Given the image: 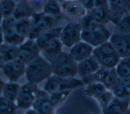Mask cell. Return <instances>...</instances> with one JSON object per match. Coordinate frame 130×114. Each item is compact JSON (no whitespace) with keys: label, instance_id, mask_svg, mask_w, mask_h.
I'll list each match as a JSON object with an SVG mask.
<instances>
[{"label":"cell","instance_id":"ffe728a7","mask_svg":"<svg viewBox=\"0 0 130 114\" xmlns=\"http://www.w3.org/2000/svg\"><path fill=\"white\" fill-rule=\"evenodd\" d=\"M87 16L90 19L106 25L110 22L109 6L93 8L88 10Z\"/></svg>","mask_w":130,"mask_h":114},{"label":"cell","instance_id":"3957f363","mask_svg":"<svg viewBox=\"0 0 130 114\" xmlns=\"http://www.w3.org/2000/svg\"><path fill=\"white\" fill-rule=\"evenodd\" d=\"M77 64L69 52H61L51 63L53 74L63 77H76Z\"/></svg>","mask_w":130,"mask_h":114},{"label":"cell","instance_id":"ab89813d","mask_svg":"<svg viewBox=\"0 0 130 114\" xmlns=\"http://www.w3.org/2000/svg\"><path fill=\"white\" fill-rule=\"evenodd\" d=\"M118 82L130 90V76L118 77Z\"/></svg>","mask_w":130,"mask_h":114},{"label":"cell","instance_id":"1f68e13d","mask_svg":"<svg viewBox=\"0 0 130 114\" xmlns=\"http://www.w3.org/2000/svg\"><path fill=\"white\" fill-rule=\"evenodd\" d=\"M16 5L14 0H0L1 18L12 15Z\"/></svg>","mask_w":130,"mask_h":114},{"label":"cell","instance_id":"d590c367","mask_svg":"<svg viewBox=\"0 0 130 114\" xmlns=\"http://www.w3.org/2000/svg\"><path fill=\"white\" fill-rule=\"evenodd\" d=\"M114 95L112 91L107 89L105 92L101 94L96 99L100 107L102 109L107 107L114 98Z\"/></svg>","mask_w":130,"mask_h":114},{"label":"cell","instance_id":"d6a6232c","mask_svg":"<svg viewBox=\"0 0 130 114\" xmlns=\"http://www.w3.org/2000/svg\"><path fill=\"white\" fill-rule=\"evenodd\" d=\"M71 92V90H66L50 94V101L54 109L60 105L65 101Z\"/></svg>","mask_w":130,"mask_h":114},{"label":"cell","instance_id":"4fadbf2b","mask_svg":"<svg viewBox=\"0 0 130 114\" xmlns=\"http://www.w3.org/2000/svg\"><path fill=\"white\" fill-rule=\"evenodd\" d=\"M110 18L115 25L128 12L130 0H109Z\"/></svg>","mask_w":130,"mask_h":114},{"label":"cell","instance_id":"2e32d148","mask_svg":"<svg viewBox=\"0 0 130 114\" xmlns=\"http://www.w3.org/2000/svg\"><path fill=\"white\" fill-rule=\"evenodd\" d=\"M63 45L60 38L54 39L41 50L40 55L51 63L61 52Z\"/></svg>","mask_w":130,"mask_h":114},{"label":"cell","instance_id":"9c48e42d","mask_svg":"<svg viewBox=\"0 0 130 114\" xmlns=\"http://www.w3.org/2000/svg\"><path fill=\"white\" fill-rule=\"evenodd\" d=\"M63 17L68 21H81L87 14V10L77 0H64L60 3Z\"/></svg>","mask_w":130,"mask_h":114},{"label":"cell","instance_id":"e0dca14e","mask_svg":"<svg viewBox=\"0 0 130 114\" xmlns=\"http://www.w3.org/2000/svg\"><path fill=\"white\" fill-rule=\"evenodd\" d=\"M96 59L92 55L88 58L78 63L77 75L81 77L93 74L96 72L100 68Z\"/></svg>","mask_w":130,"mask_h":114},{"label":"cell","instance_id":"83f0119b","mask_svg":"<svg viewBox=\"0 0 130 114\" xmlns=\"http://www.w3.org/2000/svg\"><path fill=\"white\" fill-rule=\"evenodd\" d=\"M107 89V88L101 82H93L87 84L85 89L86 94L95 99Z\"/></svg>","mask_w":130,"mask_h":114},{"label":"cell","instance_id":"44dd1931","mask_svg":"<svg viewBox=\"0 0 130 114\" xmlns=\"http://www.w3.org/2000/svg\"><path fill=\"white\" fill-rule=\"evenodd\" d=\"M63 26L59 25L50 28L40 34L35 40L40 50L43 49L50 41L55 38H60Z\"/></svg>","mask_w":130,"mask_h":114},{"label":"cell","instance_id":"5b68a950","mask_svg":"<svg viewBox=\"0 0 130 114\" xmlns=\"http://www.w3.org/2000/svg\"><path fill=\"white\" fill-rule=\"evenodd\" d=\"M32 26L28 38L36 40L42 33L53 27L59 26L61 20L43 12L36 13L32 17Z\"/></svg>","mask_w":130,"mask_h":114},{"label":"cell","instance_id":"60d3db41","mask_svg":"<svg viewBox=\"0 0 130 114\" xmlns=\"http://www.w3.org/2000/svg\"><path fill=\"white\" fill-rule=\"evenodd\" d=\"M25 113H30V114H34V113H39L38 112V111L36 110V109H35L34 108H28V109H27V110H26V111L25 112Z\"/></svg>","mask_w":130,"mask_h":114},{"label":"cell","instance_id":"30bf717a","mask_svg":"<svg viewBox=\"0 0 130 114\" xmlns=\"http://www.w3.org/2000/svg\"><path fill=\"white\" fill-rule=\"evenodd\" d=\"M26 65L19 58L1 65V68L9 81L17 82L18 80L25 74Z\"/></svg>","mask_w":130,"mask_h":114},{"label":"cell","instance_id":"8992f818","mask_svg":"<svg viewBox=\"0 0 130 114\" xmlns=\"http://www.w3.org/2000/svg\"><path fill=\"white\" fill-rule=\"evenodd\" d=\"M118 76L116 68H108L103 66L95 73L82 77L84 84H88L93 82H100L103 83L107 89L111 90L118 82Z\"/></svg>","mask_w":130,"mask_h":114},{"label":"cell","instance_id":"7c38bea8","mask_svg":"<svg viewBox=\"0 0 130 114\" xmlns=\"http://www.w3.org/2000/svg\"><path fill=\"white\" fill-rule=\"evenodd\" d=\"M109 41L120 58L130 56V33L124 34L114 32Z\"/></svg>","mask_w":130,"mask_h":114},{"label":"cell","instance_id":"8fae6325","mask_svg":"<svg viewBox=\"0 0 130 114\" xmlns=\"http://www.w3.org/2000/svg\"><path fill=\"white\" fill-rule=\"evenodd\" d=\"M41 50L35 40L27 38L18 46V58L27 65L40 55Z\"/></svg>","mask_w":130,"mask_h":114},{"label":"cell","instance_id":"6da1fadb","mask_svg":"<svg viewBox=\"0 0 130 114\" xmlns=\"http://www.w3.org/2000/svg\"><path fill=\"white\" fill-rule=\"evenodd\" d=\"M82 24L81 39L94 48L109 40L111 32L106 25L90 19L87 15L81 21Z\"/></svg>","mask_w":130,"mask_h":114},{"label":"cell","instance_id":"cb8c5ba5","mask_svg":"<svg viewBox=\"0 0 130 114\" xmlns=\"http://www.w3.org/2000/svg\"><path fill=\"white\" fill-rule=\"evenodd\" d=\"M36 13L26 0L17 3L13 15L17 19L32 17Z\"/></svg>","mask_w":130,"mask_h":114},{"label":"cell","instance_id":"484cf974","mask_svg":"<svg viewBox=\"0 0 130 114\" xmlns=\"http://www.w3.org/2000/svg\"><path fill=\"white\" fill-rule=\"evenodd\" d=\"M32 26V17H29L17 19L14 27L19 34L28 38Z\"/></svg>","mask_w":130,"mask_h":114},{"label":"cell","instance_id":"277c9868","mask_svg":"<svg viewBox=\"0 0 130 114\" xmlns=\"http://www.w3.org/2000/svg\"><path fill=\"white\" fill-rule=\"evenodd\" d=\"M84 85L82 80L75 77H63L53 74L46 79L43 90L51 94L60 91L72 90Z\"/></svg>","mask_w":130,"mask_h":114},{"label":"cell","instance_id":"b9f144b4","mask_svg":"<svg viewBox=\"0 0 130 114\" xmlns=\"http://www.w3.org/2000/svg\"><path fill=\"white\" fill-rule=\"evenodd\" d=\"M16 3H20L21 2H22V1H24L25 0H14Z\"/></svg>","mask_w":130,"mask_h":114},{"label":"cell","instance_id":"ba28073f","mask_svg":"<svg viewBox=\"0 0 130 114\" xmlns=\"http://www.w3.org/2000/svg\"><path fill=\"white\" fill-rule=\"evenodd\" d=\"M82 24L81 21H68L62 27L60 39L63 45L71 48L77 43L81 41Z\"/></svg>","mask_w":130,"mask_h":114},{"label":"cell","instance_id":"ee69618b","mask_svg":"<svg viewBox=\"0 0 130 114\" xmlns=\"http://www.w3.org/2000/svg\"><path fill=\"white\" fill-rule=\"evenodd\" d=\"M129 102H130V98H129Z\"/></svg>","mask_w":130,"mask_h":114},{"label":"cell","instance_id":"7bdbcfd3","mask_svg":"<svg viewBox=\"0 0 130 114\" xmlns=\"http://www.w3.org/2000/svg\"><path fill=\"white\" fill-rule=\"evenodd\" d=\"M128 12L130 13V5H129V8H128Z\"/></svg>","mask_w":130,"mask_h":114},{"label":"cell","instance_id":"8d00e7d4","mask_svg":"<svg viewBox=\"0 0 130 114\" xmlns=\"http://www.w3.org/2000/svg\"><path fill=\"white\" fill-rule=\"evenodd\" d=\"M36 13L43 12L44 7L47 0H26Z\"/></svg>","mask_w":130,"mask_h":114},{"label":"cell","instance_id":"836d02e7","mask_svg":"<svg viewBox=\"0 0 130 114\" xmlns=\"http://www.w3.org/2000/svg\"><path fill=\"white\" fill-rule=\"evenodd\" d=\"M117 54L116 51L111 43L109 41H106L101 45L94 47L92 54Z\"/></svg>","mask_w":130,"mask_h":114},{"label":"cell","instance_id":"d4e9b609","mask_svg":"<svg viewBox=\"0 0 130 114\" xmlns=\"http://www.w3.org/2000/svg\"><path fill=\"white\" fill-rule=\"evenodd\" d=\"M92 55L96 59L101 66L108 68H115L120 59L117 54H92Z\"/></svg>","mask_w":130,"mask_h":114},{"label":"cell","instance_id":"f35d334b","mask_svg":"<svg viewBox=\"0 0 130 114\" xmlns=\"http://www.w3.org/2000/svg\"><path fill=\"white\" fill-rule=\"evenodd\" d=\"M107 6H109V0H91L87 7V10L88 11L93 8Z\"/></svg>","mask_w":130,"mask_h":114},{"label":"cell","instance_id":"5bb4252c","mask_svg":"<svg viewBox=\"0 0 130 114\" xmlns=\"http://www.w3.org/2000/svg\"><path fill=\"white\" fill-rule=\"evenodd\" d=\"M32 107L40 114L53 113L54 110L50 101V94L44 90H39Z\"/></svg>","mask_w":130,"mask_h":114},{"label":"cell","instance_id":"7a4b0ae2","mask_svg":"<svg viewBox=\"0 0 130 114\" xmlns=\"http://www.w3.org/2000/svg\"><path fill=\"white\" fill-rule=\"evenodd\" d=\"M25 74L28 82L39 83L52 75L51 63L40 55L26 65Z\"/></svg>","mask_w":130,"mask_h":114},{"label":"cell","instance_id":"4dcf8cb0","mask_svg":"<svg viewBox=\"0 0 130 114\" xmlns=\"http://www.w3.org/2000/svg\"><path fill=\"white\" fill-rule=\"evenodd\" d=\"M114 32L124 34L130 33V13L128 12L115 25Z\"/></svg>","mask_w":130,"mask_h":114},{"label":"cell","instance_id":"4316f807","mask_svg":"<svg viewBox=\"0 0 130 114\" xmlns=\"http://www.w3.org/2000/svg\"><path fill=\"white\" fill-rule=\"evenodd\" d=\"M43 12L58 18H63L60 3L57 0H47L44 7Z\"/></svg>","mask_w":130,"mask_h":114},{"label":"cell","instance_id":"f1b7e54d","mask_svg":"<svg viewBox=\"0 0 130 114\" xmlns=\"http://www.w3.org/2000/svg\"><path fill=\"white\" fill-rule=\"evenodd\" d=\"M115 68L118 77L130 76V56L120 58Z\"/></svg>","mask_w":130,"mask_h":114},{"label":"cell","instance_id":"52a82bcc","mask_svg":"<svg viewBox=\"0 0 130 114\" xmlns=\"http://www.w3.org/2000/svg\"><path fill=\"white\" fill-rule=\"evenodd\" d=\"M40 90L37 84L28 81L21 86L15 101L18 109H27L32 107Z\"/></svg>","mask_w":130,"mask_h":114},{"label":"cell","instance_id":"ac0fdd59","mask_svg":"<svg viewBox=\"0 0 130 114\" xmlns=\"http://www.w3.org/2000/svg\"><path fill=\"white\" fill-rule=\"evenodd\" d=\"M129 106V99H122L114 97L109 105L102 111L105 114H124L127 113Z\"/></svg>","mask_w":130,"mask_h":114},{"label":"cell","instance_id":"9a60e30c","mask_svg":"<svg viewBox=\"0 0 130 114\" xmlns=\"http://www.w3.org/2000/svg\"><path fill=\"white\" fill-rule=\"evenodd\" d=\"M94 47L82 40L73 45L69 53L77 63L81 62L92 55Z\"/></svg>","mask_w":130,"mask_h":114},{"label":"cell","instance_id":"d6986e66","mask_svg":"<svg viewBox=\"0 0 130 114\" xmlns=\"http://www.w3.org/2000/svg\"><path fill=\"white\" fill-rule=\"evenodd\" d=\"M2 42L6 43L11 45L19 46L22 44L27 38L19 34L14 27L1 30Z\"/></svg>","mask_w":130,"mask_h":114},{"label":"cell","instance_id":"74e56055","mask_svg":"<svg viewBox=\"0 0 130 114\" xmlns=\"http://www.w3.org/2000/svg\"><path fill=\"white\" fill-rule=\"evenodd\" d=\"M17 20V19L15 17V16L13 14L1 18V30H4L9 27L14 26V25Z\"/></svg>","mask_w":130,"mask_h":114},{"label":"cell","instance_id":"7402d4cb","mask_svg":"<svg viewBox=\"0 0 130 114\" xmlns=\"http://www.w3.org/2000/svg\"><path fill=\"white\" fill-rule=\"evenodd\" d=\"M18 46L1 43L0 45L1 65L18 58Z\"/></svg>","mask_w":130,"mask_h":114},{"label":"cell","instance_id":"f546056e","mask_svg":"<svg viewBox=\"0 0 130 114\" xmlns=\"http://www.w3.org/2000/svg\"><path fill=\"white\" fill-rule=\"evenodd\" d=\"M18 109L15 102L9 100L3 96H0V113L2 114H12Z\"/></svg>","mask_w":130,"mask_h":114},{"label":"cell","instance_id":"603a6c76","mask_svg":"<svg viewBox=\"0 0 130 114\" xmlns=\"http://www.w3.org/2000/svg\"><path fill=\"white\" fill-rule=\"evenodd\" d=\"M20 86L16 82L9 81L5 83L1 88V95L4 98L15 102L19 93Z\"/></svg>","mask_w":130,"mask_h":114},{"label":"cell","instance_id":"e575fe53","mask_svg":"<svg viewBox=\"0 0 130 114\" xmlns=\"http://www.w3.org/2000/svg\"><path fill=\"white\" fill-rule=\"evenodd\" d=\"M111 91L115 97L122 99H129L130 90L117 82L113 87Z\"/></svg>","mask_w":130,"mask_h":114}]
</instances>
